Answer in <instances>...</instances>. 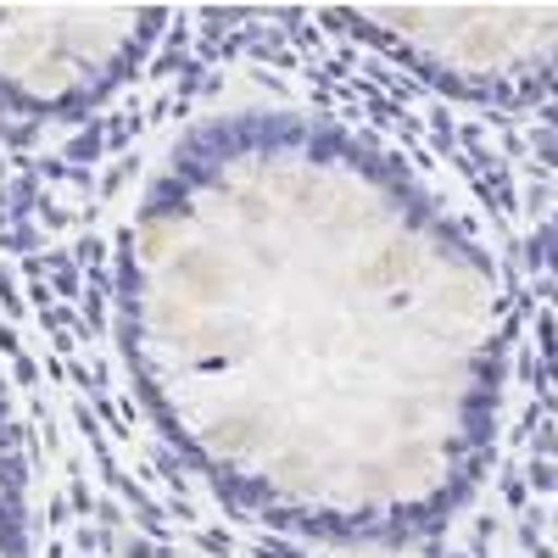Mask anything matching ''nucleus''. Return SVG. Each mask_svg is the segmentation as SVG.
Masks as SVG:
<instances>
[]
</instances>
